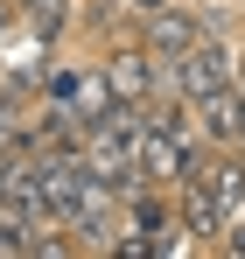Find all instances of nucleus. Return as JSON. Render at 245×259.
Masks as SVG:
<instances>
[{
  "label": "nucleus",
  "mask_w": 245,
  "mask_h": 259,
  "mask_svg": "<svg viewBox=\"0 0 245 259\" xmlns=\"http://www.w3.org/2000/svg\"><path fill=\"white\" fill-rule=\"evenodd\" d=\"M119 14H133L126 0H84V28H119Z\"/></svg>",
  "instance_id": "nucleus-8"
},
{
  "label": "nucleus",
  "mask_w": 245,
  "mask_h": 259,
  "mask_svg": "<svg viewBox=\"0 0 245 259\" xmlns=\"http://www.w3.org/2000/svg\"><path fill=\"white\" fill-rule=\"evenodd\" d=\"M14 7H28V14H35L42 35H63V28H70V0H14Z\"/></svg>",
  "instance_id": "nucleus-7"
},
{
  "label": "nucleus",
  "mask_w": 245,
  "mask_h": 259,
  "mask_svg": "<svg viewBox=\"0 0 245 259\" xmlns=\"http://www.w3.org/2000/svg\"><path fill=\"white\" fill-rule=\"evenodd\" d=\"M217 252H245V224H224V238H217Z\"/></svg>",
  "instance_id": "nucleus-9"
},
{
  "label": "nucleus",
  "mask_w": 245,
  "mask_h": 259,
  "mask_svg": "<svg viewBox=\"0 0 245 259\" xmlns=\"http://www.w3.org/2000/svg\"><path fill=\"white\" fill-rule=\"evenodd\" d=\"M189 126L203 133L210 147H231V133H238V84H224V91H210L203 105H189Z\"/></svg>",
  "instance_id": "nucleus-5"
},
{
  "label": "nucleus",
  "mask_w": 245,
  "mask_h": 259,
  "mask_svg": "<svg viewBox=\"0 0 245 259\" xmlns=\"http://www.w3.org/2000/svg\"><path fill=\"white\" fill-rule=\"evenodd\" d=\"M224 84H238V56L217 42V35L189 42L175 63H168V91H175V98H189V105H203L210 91H224Z\"/></svg>",
  "instance_id": "nucleus-2"
},
{
  "label": "nucleus",
  "mask_w": 245,
  "mask_h": 259,
  "mask_svg": "<svg viewBox=\"0 0 245 259\" xmlns=\"http://www.w3.org/2000/svg\"><path fill=\"white\" fill-rule=\"evenodd\" d=\"M126 7H133V14H147V7H168V0H126Z\"/></svg>",
  "instance_id": "nucleus-10"
},
{
  "label": "nucleus",
  "mask_w": 245,
  "mask_h": 259,
  "mask_svg": "<svg viewBox=\"0 0 245 259\" xmlns=\"http://www.w3.org/2000/svg\"><path fill=\"white\" fill-rule=\"evenodd\" d=\"M98 77H105V91L119 105H154L168 91V63L147 56L140 42H112V49H98Z\"/></svg>",
  "instance_id": "nucleus-1"
},
{
  "label": "nucleus",
  "mask_w": 245,
  "mask_h": 259,
  "mask_svg": "<svg viewBox=\"0 0 245 259\" xmlns=\"http://www.w3.org/2000/svg\"><path fill=\"white\" fill-rule=\"evenodd\" d=\"M28 231H35V217L0 196V259H21V252H28Z\"/></svg>",
  "instance_id": "nucleus-6"
},
{
  "label": "nucleus",
  "mask_w": 245,
  "mask_h": 259,
  "mask_svg": "<svg viewBox=\"0 0 245 259\" xmlns=\"http://www.w3.org/2000/svg\"><path fill=\"white\" fill-rule=\"evenodd\" d=\"M203 14H189L182 0H168V7H147V14H133V42L147 49V56H161V63H175L189 42H203Z\"/></svg>",
  "instance_id": "nucleus-3"
},
{
  "label": "nucleus",
  "mask_w": 245,
  "mask_h": 259,
  "mask_svg": "<svg viewBox=\"0 0 245 259\" xmlns=\"http://www.w3.org/2000/svg\"><path fill=\"white\" fill-rule=\"evenodd\" d=\"M224 217H231V210L210 196L196 175H189V182H175V224H182V238H189V245H217V238H224Z\"/></svg>",
  "instance_id": "nucleus-4"
}]
</instances>
